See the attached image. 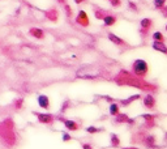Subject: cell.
Wrapping results in <instances>:
<instances>
[{"mask_svg":"<svg viewBox=\"0 0 167 149\" xmlns=\"http://www.w3.org/2000/svg\"><path fill=\"white\" fill-rule=\"evenodd\" d=\"M119 113H120V107H119V105L116 103V102H112V103L110 105V115L116 116Z\"/></svg>","mask_w":167,"mask_h":149,"instance_id":"cell-13","label":"cell"},{"mask_svg":"<svg viewBox=\"0 0 167 149\" xmlns=\"http://www.w3.org/2000/svg\"><path fill=\"white\" fill-rule=\"evenodd\" d=\"M142 118L147 122V124H149V126H153V124H154V116H151V115H142Z\"/></svg>","mask_w":167,"mask_h":149,"instance_id":"cell-22","label":"cell"},{"mask_svg":"<svg viewBox=\"0 0 167 149\" xmlns=\"http://www.w3.org/2000/svg\"><path fill=\"white\" fill-rule=\"evenodd\" d=\"M149 72V65L144 59H136L132 63V73L139 79H144Z\"/></svg>","mask_w":167,"mask_h":149,"instance_id":"cell-1","label":"cell"},{"mask_svg":"<svg viewBox=\"0 0 167 149\" xmlns=\"http://www.w3.org/2000/svg\"><path fill=\"white\" fill-rule=\"evenodd\" d=\"M144 106L146 109H154L156 107V98H154L153 94L147 93L146 96L144 97Z\"/></svg>","mask_w":167,"mask_h":149,"instance_id":"cell-8","label":"cell"},{"mask_svg":"<svg viewBox=\"0 0 167 149\" xmlns=\"http://www.w3.org/2000/svg\"><path fill=\"white\" fill-rule=\"evenodd\" d=\"M57 1H59L60 4H65V3H67V0H57Z\"/></svg>","mask_w":167,"mask_h":149,"instance_id":"cell-31","label":"cell"},{"mask_svg":"<svg viewBox=\"0 0 167 149\" xmlns=\"http://www.w3.org/2000/svg\"><path fill=\"white\" fill-rule=\"evenodd\" d=\"M161 11H163V14L167 17V7H163V8H162Z\"/></svg>","mask_w":167,"mask_h":149,"instance_id":"cell-30","label":"cell"},{"mask_svg":"<svg viewBox=\"0 0 167 149\" xmlns=\"http://www.w3.org/2000/svg\"><path fill=\"white\" fill-rule=\"evenodd\" d=\"M166 30H167V25H166Z\"/></svg>","mask_w":167,"mask_h":149,"instance_id":"cell-33","label":"cell"},{"mask_svg":"<svg viewBox=\"0 0 167 149\" xmlns=\"http://www.w3.org/2000/svg\"><path fill=\"white\" fill-rule=\"evenodd\" d=\"M166 1L167 0H154V7H156L157 9H162L166 5Z\"/></svg>","mask_w":167,"mask_h":149,"instance_id":"cell-19","label":"cell"},{"mask_svg":"<svg viewBox=\"0 0 167 149\" xmlns=\"http://www.w3.org/2000/svg\"><path fill=\"white\" fill-rule=\"evenodd\" d=\"M63 141H71L72 140V136L69 135L68 132H63Z\"/></svg>","mask_w":167,"mask_h":149,"instance_id":"cell-26","label":"cell"},{"mask_svg":"<svg viewBox=\"0 0 167 149\" xmlns=\"http://www.w3.org/2000/svg\"><path fill=\"white\" fill-rule=\"evenodd\" d=\"M46 17H47L50 21H52V22H55V21H57V17H59V14H57V11L55 8H51L48 9L47 12H46Z\"/></svg>","mask_w":167,"mask_h":149,"instance_id":"cell-12","label":"cell"},{"mask_svg":"<svg viewBox=\"0 0 167 149\" xmlns=\"http://www.w3.org/2000/svg\"><path fill=\"white\" fill-rule=\"evenodd\" d=\"M140 97H141L140 94H135V96L129 97V98L125 99V101H122V103L124 105V106H128V105H130V102H133V101H136V99H139Z\"/></svg>","mask_w":167,"mask_h":149,"instance_id":"cell-17","label":"cell"},{"mask_svg":"<svg viewBox=\"0 0 167 149\" xmlns=\"http://www.w3.org/2000/svg\"><path fill=\"white\" fill-rule=\"evenodd\" d=\"M123 149H130V148H123Z\"/></svg>","mask_w":167,"mask_h":149,"instance_id":"cell-32","label":"cell"},{"mask_svg":"<svg viewBox=\"0 0 167 149\" xmlns=\"http://www.w3.org/2000/svg\"><path fill=\"white\" fill-rule=\"evenodd\" d=\"M37 101H38V105H39L41 109H45V110L50 109V98L46 94H39Z\"/></svg>","mask_w":167,"mask_h":149,"instance_id":"cell-7","label":"cell"},{"mask_svg":"<svg viewBox=\"0 0 167 149\" xmlns=\"http://www.w3.org/2000/svg\"><path fill=\"white\" fill-rule=\"evenodd\" d=\"M82 149H93V146H91V144H89V143H84L82 144Z\"/></svg>","mask_w":167,"mask_h":149,"instance_id":"cell-27","label":"cell"},{"mask_svg":"<svg viewBox=\"0 0 167 149\" xmlns=\"http://www.w3.org/2000/svg\"><path fill=\"white\" fill-rule=\"evenodd\" d=\"M76 22L80 26H84V28H88L89 26V17L88 14H86L85 11H78V13H77L76 16Z\"/></svg>","mask_w":167,"mask_h":149,"instance_id":"cell-3","label":"cell"},{"mask_svg":"<svg viewBox=\"0 0 167 149\" xmlns=\"http://www.w3.org/2000/svg\"><path fill=\"white\" fill-rule=\"evenodd\" d=\"M63 5H64V9H65V13H67V16L71 17V16H72V9H71V7H69L67 3L63 4Z\"/></svg>","mask_w":167,"mask_h":149,"instance_id":"cell-25","label":"cell"},{"mask_svg":"<svg viewBox=\"0 0 167 149\" xmlns=\"http://www.w3.org/2000/svg\"><path fill=\"white\" fill-rule=\"evenodd\" d=\"M153 48L162 54H166L167 55V46L164 42H158V41H154L153 42Z\"/></svg>","mask_w":167,"mask_h":149,"instance_id":"cell-11","label":"cell"},{"mask_svg":"<svg viewBox=\"0 0 167 149\" xmlns=\"http://www.w3.org/2000/svg\"><path fill=\"white\" fill-rule=\"evenodd\" d=\"M86 0H74V3L76 4H82V3H85Z\"/></svg>","mask_w":167,"mask_h":149,"instance_id":"cell-29","label":"cell"},{"mask_svg":"<svg viewBox=\"0 0 167 149\" xmlns=\"http://www.w3.org/2000/svg\"><path fill=\"white\" fill-rule=\"evenodd\" d=\"M60 120L64 123V127L68 129V131H77V129H80V124L77 123V122L69 120V119H63V118H60Z\"/></svg>","mask_w":167,"mask_h":149,"instance_id":"cell-6","label":"cell"},{"mask_svg":"<svg viewBox=\"0 0 167 149\" xmlns=\"http://www.w3.org/2000/svg\"><path fill=\"white\" fill-rule=\"evenodd\" d=\"M22 105H24V98H17V99H14L13 106H14V109H16V110H20L21 107H22Z\"/></svg>","mask_w":167,"mask_h":149,"instance_id":"cell-20","label":"cell"},{"mask_svg":"<svg viewBox=\"0 0 167 149\" xmlns=\"http://www.w3.org/2000/svg\"><path fill=\"white\" fill-rule=\"evenodd\" d=\"M110 140H111V145L115 146V148H118V146L120 145V140H119V137H118V135H115V133H111Z\"/></svg>","mask_w":167,"mask_h":149,"instance_id":"cell-16","label":"cell"},{"mask_svg":"<svg viewBox=\"0 0 167 149\" xmlns=\"http://www.w3.org/2000/svg\"><path fill=\"white\" fill-rule=\"evenodd\" d=\"M144 143L146 144L149 148H153V146H156V140H154V137L151 135H146V137H145Z\"/></svg>","mask_w":167,"mask_h":149,"instance_id":"cell-15","label":"cell"},{"mask_svg":"<svg viewBox=\"0 0 167 149\" xmlns=\"http://www.w3.org/2000/svg\"><path fill=\"white\" fill-rule=\"evenodd\" d=\"M102 21H103V24H105V26H112V25H115V24H116L118 18H116L115 16H112V14L106 13L105 17L102 18Z\"/></svg>","mask_w":167,"mask_h":149,"instance_id":"cell-10","label":"cell"},{"mask_svg":"<svg viewBox=\"0 0 167 149\" xmlns=\"http://www.w3.org/2000/svg\"><path fill=\"white\" fill-rule=\"evenodd\" d=\"M29 35L33 37V38H35V39H45V31L42 30L41 28H30L29 29Z\"/></svg>","mask_w":167,"mask_h":149,"instance_id":"cell-5","label":"cell"},{"mask_svg":"<svg viewBox=\"0 0 167 149\" xmlns=\"http://www.w3.org/2000/svg\"><path fill=\"white\" fill-rule=\"evenodd\" d=\"M129 120V119H128V115L127 114H118V115L115 116V122L116 123H127V122Z\"/></svg>","mask_w":167,"mask_h":149,"instance_id":"cell-14","label":"cell"},{"mask_svg":"<svg viewBox=\"0 0 167 149\" xmlns=\"http://www.w3.org/2000/svg\"><path fill=\"white\" fill-rule=\"evenodd\" d=\"M99 131H101V129L97 128V127H93V126L86 128V132H89V133H97V132H99Z\"/></svg>","mask_w":167,"mask_h":149,"instance_id":"cell-23","label":"cell"},{"mask_svg":"<svg viewBox=\"0 0 167 149\" xmlns=\"http://www.w3.org/2000/svg\"><path fill=\"white\" fill-rule=\"evenodd\" d=\"M108 39H110L111 42L114 43V45L120 46V47H124V46H127L125 41H123L122 38H119V37H118V35H115V34H114V33H108Z\"/></svg>","mask_w":167,"mask_h":149,"instance_id":"cell-9","label":"cell"},{"mask_svg":"<svg viewBox=\"0 0 167 149\" xmlns=\"http://www.w3.org/2000/svg\"><path fill=\"white\" fill-rule=\"evenodd\" d=\"M108 3L112 7H120L122 5V0H108Z\"/></svg>","mask_w":167,"mask_h":149,"instance_id":"cell-24","label":"cell"},{"mask_svg":"<svg viewBox=\"0 0 167 149\" xmlns=\"http://www.w3.org/2000/svg\"><path fill=\"white\" fill-rule=\"evenodd\" d=\"M34 114L35 116H37V119H38V122H39V123H42V124H48V126H50V124H52L54 123V120H55V116L52 115V114H43V113H33Z\"/></svg>","mask_w":167,"mask_h":149,"instance_id":"cell-2","label":"cell"},{"mask_svg":"<svg viewBox=\"0 0 167 149\" xmlns=\"http://www.w3.org/2000/svg\"><path fill=\"white\" fill-rule=\"evenodd\" d=\"M129 7L133 9V11H137V5H135V4H133L132 1H129Z\"/></svg>","mask_w":167,"mask_h":149,"instance_id":"cell-28","label":"cell"},{"mask_svg":"<svg viewBox=\"0 0 167 149\" xmlns=\"http://www.w3.org/2000/svg\"><path fill=\"white\" fill-rule=\"evenodd\" d=\"M106 12L103 11V9H99V8H95V17L98 18V20H102L103 17H105Z\"/></svg>","mask_w":167,"mask_h":149,"instance_id":"cell-21","label":"cell"},{"mask_svg":"<svg viewBox=\"0 0 167 149\" xmlns=\"http://www.w3.org/2000/svg\"><path fill=\"white\" fill-rule=\"evenodd\" d=\"M153 39L158 41V42H164V35L161 31H156V33H153Z\"/></svg>","mask_w":167,"mask_h":149,"instance_id":"cell-18","label":"cell"},{"mask_svg":"<svg viewBox=\"0 0 167 149\" xmlns=\"http://www.w3.org/2000/svg\"><path fill=\"white\" fill-rule=\"evenodd\" d=\"M140 26H141V34L142 37L145 35V33L147 34V31L151 29V26H153V21H151V18H142L141 22H140Z\"/></svg>","mask_w":167,"mask_h":149,"instance_id":"cell-4","label":"cell"}]
</instances>
